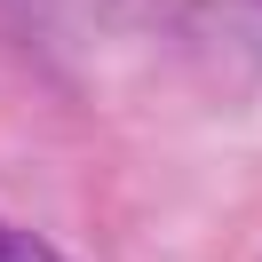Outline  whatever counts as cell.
I'll list each match as a JSON object with an SVG mask.
<instances>
[{
    "label": "cell",
    "instance_id": "obj_1",
    "mask_svg": "<svg viewBox=\"0 0 262 262\" xmlns=\"http://www.w3.org/2000/svg\"><path fill=\"white\" fill-rule=\"evenodd\" d=\"M8 262H72V254H56L48 238H16V254H8Z\"/></svg>",
    "mask_w": 262,
    "mask_h": 262
},
{
    "label": "cell",
    "instance_id": "obj_2",
    "mask_svg": "<svg viewBox=\"0 0 262 262\" xmlns=\"http://www.w3.org/2000/svg\"><path fill=\"white\" fill-rule=\"evenodd\" d=\"M8 254H16V238H8V230H0V262H8Z\"/></svg>",
    "mask_w": 262,
    "mask_h": 262
}]
</instances>
